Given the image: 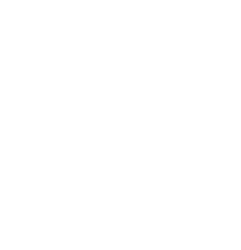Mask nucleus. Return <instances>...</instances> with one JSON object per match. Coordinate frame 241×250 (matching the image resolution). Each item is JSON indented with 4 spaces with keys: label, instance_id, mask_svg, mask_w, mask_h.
<instances>
[]
</instances>
